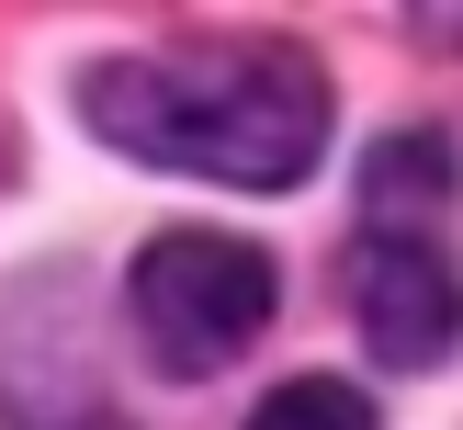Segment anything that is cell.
I'll return each instance as SVG.
<instances>
[{"label": "cell", "instance_id": "1", "mask_svg": "<svg viewBox=\"0 0 463 430\" xmlns=\"http://www.w3.org/2000/svg\"><path fill=\"white\" fill-rule=\"evenodd\" d=\"M80 125L147 170L294 193L328 158V68L306 45H147L80 80Z\"/></svg>", "mask_w": 463, "mask_h": 430}, {"label": "cell", "instance_id": "3", "mask_svg": "<svg viewBox=\"0 0 463 430\" xmlns=\"http://www.w3.org/2000/svg\"><path fill=\"white\" fill-rule=\"evenodd\" d=\"M351 317L373 339V362L441 374L463 351V272H452V249L419 238V226H362L351 238Z\"/></svg>", "mask_w": 463, "mask_h": 430}, {"label": "cell", "instance_id": "4", "mask_svg": "<svg viewBox=\"0 0 463 430\" xmlns=\"http://www.w3.org/2000/svg\"><path fill=\"white\" fill-rule=\"evenodd\" d=\"M362 193H373V226H396V204H441L452 193V148L441 136H384Z\"/></svg>", "mask_w": 463, "mask_h": 430}, {"label": "cell", "instance_id": "5", "mask_svg": "<svg viewBox=\"0 0 463 430\" xmlns=\"http://www.w3.org/2000/svg\"><path fill=\"white\" fill-rule=\"evenodd\" d=\"M249 430H373V397L339 385V374H294V385H271V397H260V419H249Z\"/></svg>", "mask_w": 463, "mask_h": 430}, {"label": "cell", "instance_id": "2", "mask_svg": "<svg viewBox=\"0 0 463 430\" xmlns=\"http://www.w3.org/2000/svg\"><path fill=\"white\" fill-rule=\"evenodd\" d=\"M271 261L249 238H215V226H158L125 272V317H136V351L158 362L170 385H203L271 329Z\"/></svg>", "mask_w": 463, "mask_h": 430}]
</instances>
